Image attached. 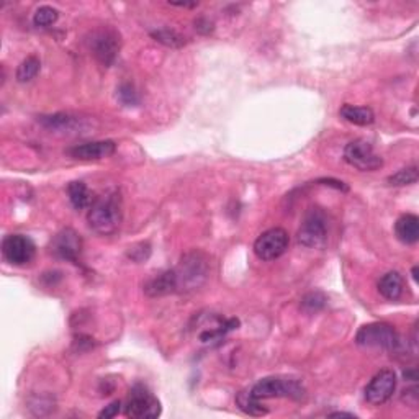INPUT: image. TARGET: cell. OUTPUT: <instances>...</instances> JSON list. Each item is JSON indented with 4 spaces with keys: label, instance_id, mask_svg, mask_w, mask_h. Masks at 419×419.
I'll list each match as a JSON object with an SVG mask.
<instances>
[{
    "label": "cell",
    "instance_id": "obj_1",
    "mask_svg": "<svg viewBox=\"0 0 419 419\" xmlns=\"http://www.w3.org/2000/svg\"><path fill=\"white\" fill-rule=\"evenodd\" d=\"M87 221L94 231L110 236L117 233L120 224L123 221L122 197L118 192H108L102 197H97L92 202L87 213Z\"/></svg>",
    "mask_w": 419,
    "mask_h": 419
},
{
    "label": "cell",
    "instance_id": "obj_2",
    "mask_svg": "<svg viewBox=\"0 0 419 419\" xmlns=\"http://www.w3.org/2000/svg\"><path fill=\"white\" fill-rule=\"evenodd\" d=\"M177 282V292H192L200 288L207 282L210 267L207 257L202 252H188L182 257L179 266L174 269Z\"/></svg>",
    "mask_w": 419,
    "mask_h": 419
},
{
    "label": "cell",
    "instance_id": "obj_3",
    "mask_svg": "<svg viewBox=\"0 0 419 419\" xmlns=\"http://www.w3.org/2000/svg\"><path fill=\"white\" fill-rule=\"evenodd\" d=\"M249 392L261 401L267 398H292V400L300 401L305 398V388L297 378L267 377L259 380Z\"/></svg>",
    "mask_w": 419,
    "mask_h": 419
},
{
    "label": "cell",
    "instance_id": "obj_4",
    "mask_svg": "<svg viewBox=\"0 0 419 419\" xmlns=\"http://www.w3.org/2000/svg\"><path fill=\"white\" fill-rule=\"evenodd\" d=\"M329 234L328 217L321 208H310L303 217L302 226L298 229V243L305 247L321 249L326 246Z\"/></svg>",
    "mask_w": 419,
    "mask_h": 419
},
{
    "label": "cell",
    "instance_id": "obj_5",
    "mask_svg": "<svg viewBox=\"0 0 419 419\" xmlns=\"http://www.w3.org/2000/svg\"><path fill=\"white\" fill-rule=\"evenodd\" d=\"M356 342L362 347H378L385 351H395L400 346V336L392 324L370 323L359 329Z\"/></svg>",
    "mask_w": 419,
    "mask_h": 419
},
{
    "label": "cell",
    "instance_id": "obj_6",
    "mask_svg": "<svg viewBox=\"0 0 419 419\" xmlns=\"http://www.w3.org/2000/svg\"><path fill=\"white\" fill-rule=\"evenodd\" d=\"M161 403L146 387L136 383L128 393L124 415L133 419H154L161 416Z\"/></svg>",
    "mask_w": 419,
    "mask_h": 419
},
{
    "label": "cell",
    "instance_id": "obj_7",
    "mask_svg": "<svg viewBox=\"0 0 419 419\" xmlns=\"http://www.w3.org/2000/svg\"><path fill=\"white\" fill-rule=\"evenodd\" d=\"M120 44H122V41H120L118 32L108 27L96 30L89 38V48H91L97 61L105 67L112 66L115 63L120 51Z\"/></svg>",
    "mask_w": 419,
    "mask_h": 419
},
{
    "label": "cell",
    "instance_id": "obj_8",
    "mask_svg": "<svg viewBox=\"0 0 419 419\" xmlns=\"http://www.w3.org/2000/svg\"><path fill=\"white\" fill-rule=\"evenodd\" d=\"M290 244L288 233L283 228H272L262 233L254 243V254L261 261H276L285 254Z\"/></svg>",
    "mask_w": 419,
    "mask_h": 419
},
{
    "label": "cell",
    "instance_id": "obj_9",
    "mask_svg": "<svg viewBox=\"0 0 419 419\" xmlns=\"http://www.w3.org/2000/svg\"><path fill=\"white\" fill-rule=\"evenodd\" d=\"M344 159L349 166L363 172L377 171L383 166V159L373 151L372 144L366 139H356V141L349 143L344 149Z\"/></svg>",
    "mask_w": 419,
    "mask_h": 419
},
{
    "label": "cell",
    "instance_id": "obj_10",
    "mask_svg": "<svg viewBox=\"0 0 419 419\" xmlns=\"http://www.w3.org/2000/svg\"><path fill=\"white\" fill-rule=\"evenodd\" d=\"M2 252L12 266H27L33 261L37 246L25 234H8L2 241Z\"/></svg>",
    "mask_w": 419,
    "mask_h": 419
},
{
    "label": "cell",
    "instance_id": "obj_11",
    "mask_svg": "<svg viewBox=\"0 0 419 419\" xmlns=\"http://www.w3.org/2000/svg\"><path fill=\"white\" fill-rule=\"evenodd\" d=\"M397 390V373L392 368H383L366 387V400L373 406L385 405Z\"/></svg>",
    "mask_w": 419,
    "mask_h": 419
},
{
    "label": "cell",
    "instance_id": "obj_12",
    "mask_svg": "<svg viewBox=\"0 0 419 419\" xmlns=\"http://www.w3.org/2000/svg\"><path fill=\"white\" fill-rule=\"evenodd\" d=\"M51 252L59 259L77 264L82 252V238L76 229L66 228L59 231L51 241Z\"/></svg>",
    "mask_w": 419,
    "mask_h": 419
},
{
    "label": "cell",
    "instance_id": "obj_13",
    "mask_svg": "<svg viewBox=\"0 0 419 419\" xmlns=\"http://www.w3.org/2000/svg\"><path fill=\"white\" fill-rule=\"evenodd\" d=\"M115 151H117V144L110 139H105V141L77 144V146L67 149V154L74 159H81V161H101V159L113 156Z\"/></svg>",
    "mask_w": 419,
    "mask_h": 419
},
{
    "label": "cell",
    "instance_id": "obj_14",
    "mask_svg": "<svg viewBox=\"0 0 419 419\" xmlns=\"http://www.w3.org/2000/svg\"><path fill=\"white\" fill-rule=\"evenodd\" d=\"M38 122L44 128L53 129V131H63V133H72L77 129H82V118L74 117L71 113H53V115H43L38 117Z\"/></svg>",
    "mask_w": 419,
    "mask_h": 419
},
{
    "label": "cell",
    "instance_id": "obj_15",
    "mask_svg": "<svg viewBox=\"0 0 419 419\" xmlns=\"http://www.w3.org/2000/svg\"><path fill=\"white\" fill-rule=\"evenodd\" d=\"M144 292H146L148 297H153V298L176 293L177 282H176V273H174V269L159 273V276H156V277H153L151 281L144 285Z\"/></svg>",
    "mask_w": 419,
    "mask_h": 419
},
{
    "label": "cell",
    "instance_id": "obj_16",
    "mask_svg": "<svg viewBox=\"0 0 419 419\" xmlns=\"http://www.w3.org/2000/svg\"><path fill=\"white\" fill-rule=\"evenodd\" d=\"M397 238L405 244H415L419 239V218L416 214L406 213L395 223Z\"/></svg>",
    "mask_w": 419,
    "mask_h": 419
},
{
    "label": "cell",
    "instance_id": "obj_17",
    "mask_svg": "<svg viewBox=\"0 0 419 419\" xmlns=\"http://www.w3.org/2000/svg\"><path fill=\"white\" fill-rule=\"evenodd\" d=\"M403 288H405V282H403V277L400 272L392 271L385 273L378 282V292L383 298L390 302L400 300L403 295Z\"/></svg>",
    "mask_w": 419,
    "mask_h": 419
},
{
    "label": "cell",
    "instance_id": "obj_18",
    "mask_svg": "<svg viewBox=\"0 0 419 419\" xmlns=\"http://www.w3.org/2000/svg\"><path fill=\"white\" fill-rule=\"evenodd\" d=\"M339 115L346 120V122L352 124H359V127H367L375 122V113L372 108L368 107H356V105L346 103L342 105L339 110Z\"/></svg>",
    "mask_w": 419,
    "mask_h": 419
},
{
    "label": "cell",
    "instance_id": "obj_19",
    "mask_svg": "<svg viewBox=\"0 0 419 419\" xmlns=\"http://www.w3.org/2000/svg\"><path fill=\"white\" fill-rule=\"evenodd\" d=\"M67 195L69 200H71L72 207L76 210H84L92 205V195L91 191H89L87 186L81 181L71 182L67 186Z\"/></svg>",
    "mask_w": 419,
    "mask_h": 419
},
{
    "label": "cell",
    "instance_id": "obj_20",
    "mask_svg": "<svg viewBox=\"0 0 419 419\" xmlns=\"http://www.w3.org/2000/svg\"><path fill=\"white\" fill-rule=\"evenodd\" d=\"M236 405L239 406V410L244 411L249 416H266L269 413L267 408H264L261 400H257L256 397H252V393L249 390L238 393Z\"/></svg>",
    "mask_w": 419,
    "mask_h": 419
},
{
    "label": "cell",
    "instance_id": "obj_21",
    "mask_svg": "<svg viewBox=\"0 0 419 419\" xmlns=\"http://www.w3.org/2000/svg\"><path fill=\"white\" fill-rule=\"evenodd\" d=\"M151 37L156 39L157 43H161L167 48H182L183 44L187 43L186 38H183L181 33H177L176 30H169V28L154 30V32H151Z\"/></svg>",
    "mask_w": 419,
    "mask_h": 419
},
{
    "label": "cell",
    "instance_id": "obj_22",
    "mask_svg": "<svg viewBox=\"0 0 419 419\" xmlns=\"http://www.w3.org/2000/svg\"><path fill=\"white\" fill-rule=\"evenodd\" d=\"M39 69H41V61L37 56H28L17 69V81L22 84L33 81L38 76Z\"/></svg>",
    "mask_w": 419,
    "mask_h": 419
},
{
    "label": "cell",
    "instance_id": "obj_23",
    "mask_svg": "<svg viewBox=\"0 0 419 419\" xmlns=\"http://www.w3.org/2000/svg\"><path fill=\"white\" fill-rule=\"evenodd\" d=\"M58 18H59V12L56 8L49 7V5H43V7H39L37 12H34L33 23H34V27L48 28V27H51V25L56 23Z\"/></svg>",
    "mask_w": 419,
    "mask_h": 419
},
{
    "label": "cell",
    "instance_id": "obj_24",
    "mask_svg": "<svg viewBox=\"0 0 419 419\" xmlns=\"http://www.w3.org/2000/svg\"><path fill=\"white\" fill-rule=\"evenodd\" d=\"M418 179H419L418 167L413 166V167L401 169V171H398L397 174H393V176L388 177V183L393 187H403V186H411V183H416Z\"/></svg>",
    "mask_w": 419,
    "mask_h": 419
},
{
    "label": "cell",
    "instance_id": "obj_25",
    "mask_svg": "<svg viewBox=\"0 0 419 419\" xmlns=\"http://www.w3.org/2000/svg\"><path fill=\"white\" fill-rule=\"evenodd\" d=\"M326 302H328L326 297H324L321 292H311V293H308V295L303 297L302 308H303V311L313 314V313L321 311L323 308L326 307Z\"/></svg>",
    "mask_w": 419,
    "mask_h": 419
},
{
    "label": "cell",
    "instance_id": "obj_26",
    "mask_svg": "<svg viewBox=\"0 0 419 419\" xmlns=\"http://www.w3.org/2000/svg\"><path fill=\"white\" fill-rule=\"evenodd\" d=\"M118 101L122 102L127 107H134V105L139 103V97L136 89H134L131 84H122L118 89Z\"/></svg>",
    "mask_w": 419,
    "mask_h": 419
},
{
    "label": "cell",
    "instance_id": "obj_27",
    "mask_svg": "<svg viewBox=\"0 0 419 419\" xmlns=\"http://www.w3.org/2000/svg\"><path fill=\"white\" fill-rule=\"evenodd\" d=\"M120 410H122V401H113L110 403L108 406H105L103 410L98 413V418L101 419H110V418H115L120 413Z\"/></svg>",
    "mask_w": 419,
    "mask_h": 419
},
{
    "label": "cell",
    "instance_id": "obj_28",
    "mask_svg": "<svg viewBox=\"0 0 419 419\" xmlns=\"http://www.w3.org/2000/svg\"><path fill=\"white\" fill-rule=\"evenodd\" d=\"M195 30L202 34H210L213 32V23L210 22L208 18L200 17V18L195 20Z\"/></svg>",
    "mask_w": 419,
    "mask_h": 419
},
{
    "label": "cell",
    "instance_id": "obj_29",
    "mask_svg": "<svg viewBox=\"0 0 419 419\" xmlns=\"http://www.w3.org/2000/svg\"><path fill=\"white\" fill-rule=\"evenodd\" d=\"M318 182L324 183V186H333L334 188H337V191H347V187L344 186V182L333 181V179H321V181H318Z\"/></svg>",
    "mask_w": 419,
    "mask_h": 419
},
{
    "label": "cell",
    "instance_id": "obj_30",
    "mask_svg": "<svg viewBox=\"0 0 419 419\" xmlns=\"http://www.w3.org/2000/svg\"><path fill=\"white\" fill-rule=\"evenodd\" d=\"M329 418H356V415L352 413H344V411H337V413H331Z\"/></svg>",
    "mask_w": 419,
    "mask_h": 419
},
{
    "label": "cell",
    "instance_id": "obj_31",
    "mask_svg": "<svg viewBox=\"0 0 419 419\" xmlns=\"http://www.w3.org/2000/svg\"><path fill=\"white\" fill-rule=\"evenodd\" d=\"M171 5H176V7H182V8H193L197 7V2H192V4H186V2H171Z\"/></svg>",
    "mask_w": 419,
    "mask_h": 419
},
{
    "label": "cell",
    "instance_id": "obj_32",
    "mask_svg": "<svg viewBox=\"0 0 419 419\" xmlns=\"http://www.w3.org/2000/svg\"><path fill=\"white\" fill-rule=\"evenodd\" d=\"M413 278L418 281V267H413Z\"/></svg>",
    "mask_w": 419,
    "mask_h": 419
}]
</instances>
